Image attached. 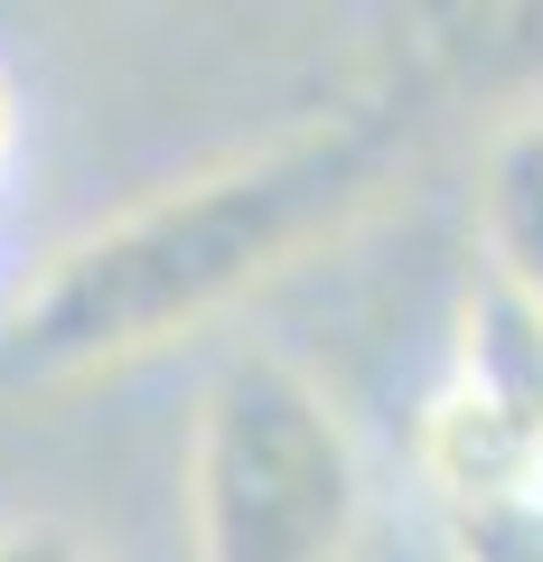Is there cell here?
<instances>
[{
  "mask_svg": "<svg viewBox=\"0 0 543 562\" xmlns=\"http://www.w3.org/2000/svg\"><path fill=\"white\" fill-rule=\"evenodd\" d=\"M403 169H412L403 94L328 103V113H301L225 160L188 169L179 188L76 235L20 291V310L0 328V384L10 394L94 384L235 319L253 291H272L309 254L357 235L403 188Z\"/></svg>",
  "mask_w": 543,
  "mask_h": 562,
  "instance_id": "obj_1",
  "label": "cell"
},
{
  "mask_svg": "<svg viewBox=\"0 0 543 562\" xmlns=\"http://www.w3.org/2000/svg\"><path fill=\"white\" fill-rule=\"evenodd\" d=\"M365 469L328 384L282 347H235L188 413V553L197 562H347Z\"/></svg>",
  "mask_w": 543,
  "mask_h": 562,
  "instance_id": "obj_2",
  "label": "cell"
},
{
  "mask_svg": "<svg viewBox=\"0 0 543 562\" xmlns=\"http://www.w3.org/2000/svg\"><path fill=\"white\" fill-rule=\"evenodd\" d=\"M450 394H468L506 441H516L524 479L543 497V301L516 281H468L460 328H450Z\"/></svg>",
  "mask_w": 543,
  "mask_h": 562,
  "instance_id": "obj_3",
  "label": "cell"
},
{
  "mask_svg": "<svg viewBox=\"0 0 543 562\" xmlns=\"http://www.w3.org/2000/svg\"><path fill=\"white\" fill-rule=\"evenodd\" d=\"M478 235H487V272L543 301V103L516 122H497L478 169Z\"/></svg>",
  "mask_w": 543,
  "mask_h": 562,
  "instance_id": "obj_4",
  "label": "cell"
},
{
  "mask_svg": "<svg viewBox=\"0 0 543 562\" xmlns=\"http://www.w3.org/2000/svg\"><path fill=\"white\" fill-rule=\"evenodd\" d=\"M441 525H450V562H543V497L460 506Z\"/></svg>",
  "mask_w": 543,
  "mask_h": 562,
  "instance_id": "obj_5",
  "label": "cell"
},
{
  "mask_svg": "<svg viewBox=\"0 0 543 562\" xmlns=\"http://www.w3.org/2000/svg\"><path fill=\"white\" fill-rule=\"evenodd\" d=\"M0 562H94L66 525H47V516H29V525H0Z\"/></svg>",
  "mask_w": 543,
  "mask_h": 562,
  "instance_id": "obj_6",
  "label": "cell"
},
{
  "mask_svg": "<svg viewBox=\"0 0 543 562\" xmlns=\"http://www.w3.org/2000/svg\"><path fill=\"white\" fill-rule=\"evenodd\" d=\"M10 140H20V103H10V85H0V160H10Z\"/></svg>",
  "mask_w": 543,
  "mask_h": 562,
  "instance_id": "obj_7",
  "label": "cell"
}]
</instances>
